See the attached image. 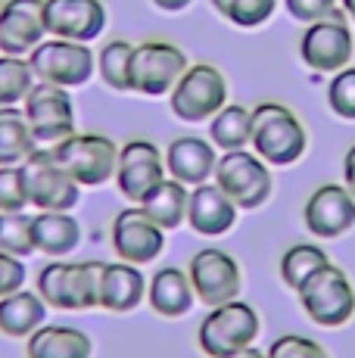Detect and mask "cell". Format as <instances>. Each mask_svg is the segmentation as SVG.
<instances>
[{
	"instance_id": "6da1fadb",
	"label": "cell",
	"mask_w": 355,
	"mask_h": 358,
	"mask_svg": "<svg viewBox=\"0 0 355 358\" xmlns=\"http://www.w3.org/2000/svg\"><path fill=\"white\" fill-rule=\"evenodd\" d=\"M249 150L259 159L268 162L271 169H287V165L299 162L305 156L309 131L287 103L262 100L259 106H252Z\"/></svg>"
},
{
	"instance_id": "7a4b0ae2",
	"label": "cell",
	"mask_w": 355,
	"mask_h": 358,
	"mask_svg": "<svg viewBox=\"0 0 355 358\" xmlns=\"http://www.w3.org/2000/svg\"><path fill=\"white\" fill-rule=\"evenodd\" d=\"M106 262H63L53 259L38 271V293L59 312H87L100 308Z\"/></svg>"
},
{
	"instance_id": "3957f363",
	"label": "cell",
	"mask_w": 355,
	"mask_h": 358,
	"mask_svg": "<svg viewBox=\"0 0 355 358\" xmlns=\"http://www.w3.org/2000/svg\"><path fill=\"white\" fill-rule=\"evenodd\" d=\"M262 334V318L243 299H231L212 306L196 327V346L206 358H228L252 346Z\"/></svg>"
},
{
	"instance_id": "277c9868",
	"label": "cell",
	"mask_w": 355,
	"mask_h": 358,
	"mask_svg": "<svg viewBox=\"0 0 355 358\" xmlns=\"http://www.w3.org/2000/svg\"><path fill=\"white\" fill-rule=\"evenodd\" d=\"M296 299L309 321L318 327H346L355 318V287L340 265L327 262L296 290Z\"/></svg>"
},
{
	"instance_id": "5b68a950",
	"label": "cell",
	"mask_w": 355,
	"mask_h": 358,
	"mask_svg": "<svg viewBox=\"0 0 355 358\" xmlns=\"http://www.w3.org/2000/svg\"><path fill=\"white\" fill-rule=\"evenodd\" d=\"M228 103V78L212 63H190L168 94L172 115L187 125L209 122Z\"/></svg>"
},
{
	"instance_id": "8992f818",
	"label": "cell",
	"mask_w": 355,
	"mask_h": 358,
	"mask_svg": "<svg viewBox=\"0 0 355 358\" xmlns=\"http://www.w3.org/2000/svg\"><path fill=\"white\" fill-rule=\"evenodd\" d=\"M53 156L81 187H103L115 178L119 143L97 131H75L72 137L53 147Z\"/></svg>"
},
{
	"instance_id": "52a82bcc",
	"label": "cell",
	"mask_w": 355,
	"mask_h": 358,
	"mask_svg": "<svg viewBox=\"0 0 355 358\" xmlns=\"http://www.w3.org/2000/svg\"><path fill=\"white\" fill-rule=\"evenodd\" d=\"M29 66L38 81L57 87H85L97 72V53L91 44H78V41L63 38H44L35 50L29 53Z\"/></svg>"
},
{
	"instance_id": "ba28073f",
	"label": "cell",
	"mask_w": 355,
	"mask_h": 358,
	"mask_svg": "<svg viewBox=\"0 0 355 358\" xmlns=\"http://www.w3.org/2000/svg\"><path fill=\"white\" fill-rule=\"evenodd\" d=\"M212 181L237 203L240 212L262 209L271 199L275 190V178H271V165L259 159L252 150H231V153L218 156Z\"/></svg>"
},
{
	"instance_id": "9c48e42d",
	"label": "cell",
	"mask_w": 355,
	"mask_h": 358,
	"mask_svg": "<svg viewBox=\"0 0 355 358\" xmlns=\"http://www.w3.org/2000/svg\"><path fill=\"white\" fill-rule=\"evenodd\" d=\"M352 57L355 38L343 10L305 25L303 34H299V59L305 63V69H312L318 75H333L340 69L352 66Z\"/></svg>"
},
{
	"instance_id": "30bf717a",
	"label": "cell",
	"mask_w": 355,
	"mask_h": 358,
	"mask_svg": "<svg viewBox=\"0 0 355 358\" xmlns=\"http://www.w3.org/2000/svg\"><path fill=\"white\" fill-rule=\"evenodd\" d=\"M190 59L172 41H143L134 44L131 57V94L140 97H168L187 72Z\"/></svg>"
},
{
	"instance_id": "8fae6325",
	"label": "cell",
	"mask_w": 355,
	"mask_h": 358,
	"mask_svg": "<svg viewBox=\"0 0 355 358\" xmlns=\"http://www.w3.org/2000/svg\"><path fill=\"white\" fill-rule=\"evenodd\" d=\"M25 181H29V196L38 212H72L81 203V184L59 165L53 156V147H38L29 159L22 162Z\"/></svg>"
},
{
	"instance_id": "7c38bea8",
	"label": "cell",
	"mask_w": 355,
	"mask_h": 358,
	"mask_svg": "<svg viewBox=\"0 0 355 358\" xmlns=\"http://www.w3.org/2000/svg\"><path fill=\"white\" fill-rule=\"evenodd\" d=\"M168 178L166 153L147 137H131L119 147V165H115V187L128 203L140 206Z\"/></svg>"
},
{
	"instance_id": "4fadbf2b",
	"label": "cell",
	"mask_w": 355,
	"mask_h": 358,
	"mask_svg": "<svg viewBox=\"0 0 355 358\" xmlns=\"http://www.w3.org/2000/svg\"><path fill=\"white\" fill-rule=\"evenodd\" d=\"M25 119H29L31 131H35L38 147H57L66 137L75 134V100L69 87L44 85L38 81L31 94L22 103Z\"/></svg>"
},
{
	"instance_id": "5bb4252c",
	"label": "cell",
	"mask_w": 355,
	"mask_h": 358,
	"mask_svg": "<svg viewBox=\"0 0 355 358\" xmlns=\"http://www.w3.org/2000/svg\"><path fill=\"white\" fill-rule=\"evenodd\" d=\"M187 274L194 293L203 306H222V302L240 299L243 290V271L240 262L231 252L218 250V246H206V250H196L187 262Z\"/></svg>"
},
{
	"instance_id": "9a60e30c",
	"label": "cell",
	"mask_w": 355,
	"mask_h": 358,
	"mask_svg": "<svg viewBox=\"0 0 355 358\" xmlns=\"http://www.w3.org/2000/svg\"><path fill=\"white\" fill-rule=\"evenodd\" d=\"M166 234L140 206H128L113 218L109 228V243H113L115 256L131 265H150L162 256L166 250Z\"/></svg>"
},
{
	"instance_id": "2e32d148",
	"label": "cell",
	"mask_w": 355,
	"mask_h": 358,
	"mask_svg": "<svg viewBox=\"0 0 355 358\" xmlns=\"http://www.w3.org/2000/svg\"><path fill=\"white\" fill-rule=\"evenodd\" d=\"M303 224L312 237L337 240L355 228V196L346 184H321L303 206Z\"/></svg>"
},
{
	"instance_id": "e0dca14e",
	"label": "cell",
	"mask_w": 355,
	"mask_h": 358,
	"mask_svg": "<svg viewBox=\"0 0 355 358\" xmlns=\"http://www.w3.org/2000/svg\"><path fill=\"white\" fill-rule=\"evenodd\" d=\"M47 38L94 44L106 31L109 13L103 0H44Z\"/></svg>"
},
{
	"instance_id": "ac0fdd59",
	"label": "cell",
	"mask_w": 355,
	"mask_h": 358,
	"mask_svg": "<svg viewBox=\"0 0 355 358\" xmlns=\"http://www.w3.org/2000/svg\"><path fill=\"white\" fill-rule=\"evenodd\" d=\"M44 38V0H3L0 3V53L29 57Z\"/></svg>"
},
{
	"instance_id": "d6986e66",
	"label": "cell",
	"mask_w": 355,
	"mask_h": 358,
	"mask_svg": "<svg viewBox=\"0 0 355 358\" xmlns=\"http://www.w3.org/2000/svg\"><path fill=\"white\" fill-rule=\"evenodd\" d=\"M237 215H240L237 203L215 181L190 187L187 224L194 234H200V237H224L237 224Z\"/></svg>"
},
{
	"instance_id": "ffe728a7",
	"label": "cell",
	"mask_w": 355,
	"mask_h": 358,
	"mask_svg": "<svg viewBox=\"0 0 355 358\" xmlns=\"http://www.w3.org/2000/svg\"><path fill=\"white\" fill-rule=\"evenodd\" d=\"M218 165V150L212 141L196 134H181L166 147V171L168 178L196 187V184L212 181Z\"/></svg>"
},
{
	"instance_id": "44dd1931",
	"label": "cell",
	"mask_w": 355,
	"mask_h": 358,
	"mask_svg": "<svg viewBox=\"0 0 355 358\" xmlns=\"http://www.w3.org/2000/svg\"><path fill=\"white\" fill-rule=\"evenodd\" d=\"M147 299V278L140 265L131 262H106L103 287H100V308L113 315H128L143 306Z\"/></svg>"
},
{
	"instance_id": "7402d4cb",
	"label": "cell",
	"mask_w": 355,
	"mask_h": 358,
	"mask_svg": "<svg viewBox=\"0 0 355 358\" xmlns=\"http://www.w3.org/2000/svg\"><path fill=\"white\" fill-rule=\"evenodd\" d=\"M147 302L159 318H184L196 302L187 268H159L147 284Z\"/></svg>"
},
{
	"instance_id": "603a6c76",
	"label": "cell",
	"mask_w": 355,
	"mask_h": 358,
	"mask_svg": "<svg viewBox=\"0 0 355 358\" xmlns=\"http://www.w3.org/2000/svg\"><path fill=\"white\" fill-rule=\"evenodd\" d=\"M31 237H35V250L47 259H66L81 246L85 231L72 212H38L31 215Z\"/></svg>"
},
{
	"instance_id": "cb8c5ba5",
	"label": "cell",
	"mask_w": 355,
	"mask_h": 358,
	"mask_svg": "<svg viewBox=\"0 0 355 358\" xmlns=\"http://www.w3.org/2000/svg\"><path fill=\"white\" fill-rule=\"evenodd\" d=\"M25 358H94V340L81 327L44 324L25 340Z\"/></svg>"
},
{
	"instance_id": "d4e9b609",
	"label": "cell",
	"mask_w": 355,
	"mask_h": 358,
	"mask_svg": "<svg viewBox=\"0 0 355 358\" xmlns=\"http://www.w3.org/2000/svg\"><path fill=\"white\" fill-rule=\"evenodd\" d=\"M47 302L38 290H16L0 299V334L13 336V340H29L35 330L47 324Z\"/></svg>"
},
{
	"instance_id": "484cf974",
	"label": "cell",
	"mask_w": 355,
	"mask_h": 358,
	"mask_svg": "<svg viewBox=\"0 0 355 358\" xmlns=\"http://www.w3.org/2000/svg\"><path fill=\"white\" fill-rule=\"evenodd\" d=\"M187 203H190V187L175 178H166L159 187L153 190L140 203V209L159 224L162 231H178L181 224H187Z\"/></svg>"
},
{
	"instance_id": "4316f807",
	"label": "cell",
	"mask_w": 355,
	"mask_h": 358,
	"mask_svg": "<svg viewBox=\"0 0 355 358\" xmlns=\"http://www.w3.org/2000/svg\"><path fill=\"white\" fill-rule=\"evenodd\" d=\"M38 150L35 131L22 106L0 109V165H22Z\"/></svg>"
},
{
	"instance_id": "83f0119b",
	"label": "cell",
	"mask_w": 355,
	"mask_h": 358,
	"mask_svg": "<svg viewBox=\"0 0 355 358\" xmlns=\"http://www.w3.org/2000/svg\"><path fill=\"white\" fill-rule=\"evenodd\" d=\"M249 137H252V109L240 106V103H224L209 119V141L215 143L218 153L247 150Z\"/></svg>"
},
{
	"instance_id": "f1b7e54d",
	"label": "cell",
	"mask_w": 355,
	"mask_h": 358,
	"mask_svg": "<svg viewBox=\"0 0 355 358\" xmlns=\"http://www.w3.org/2000/svg\"><path fill=\"white\" fill-rule=\"evenodd\" d=\"M131 57H134V41L115 38L100 47L97 53V75L100 81L115 94H131Z\"/></svg>"
},
{
	"instance_id": "f546056e",
	"label": "cell",
	"mask_w": 355,
	"mask_h": 358,
	"mask_svg": "<svg viewBox=\"0 0 355 358\" xmlns=\"http://www.w3.org/2000/svg\"><path fill=\"white\" fill-rule=\"evenodd\" d=\"M327 262H331V256H327L318 243H293L290 250H284L281 262H277V271H281L284 284L296 293L299 287H303V280H309Z\"/></svg>"
},
{
	"instance_id": "4dcf8cb0",
	"label": "cell",
	"mask_w": 355,
	"mask_h": 358,
	"mask_svg": "<svg viewBox=\"0 0 355 358\" xmlns=\"http://www.w3.org/2000/svg\"><path fill=\"white\" fill-rule=\"evenodd\" d=\"M35 85L38 78L29 66V57H6V53H0V109L22 106Z\"/></svg>"
},
{
	"instance_id": "1f68e13d",
	"label": "cell",
	"mask_w": 355,
	"mask_h": 358,
	"mask_svg": "<svg viewBox=\"0 0 355 358\" xmlns=\"http://www.w3.org/2000/svg\"><path fill=\"white\" fill-rule=\"evenodd\" d=\"M0 250L19 259H29L35 250L31 237V215L25 212H0Z\"/></svg>"
},
{
	"instance_id": "d6a6232c",
	"label": "cell",
	"mask_w": 355,
	"mask_h": 358,
	"mask_svg": "<svg viewBox=\"0 0 355 358\" xmlns=\"http://www.w3.org/2000/svg\"><path fill=\"white\" fill-rule=\"evenodd\" d=\"M327 109L337 119L355 122V66H346L327 81Z\"/></svg>"
},
{
	"instance_id": "836d02e7",
	"label": "cell",
	"mask_w": 355,
	"mask_h": 358,
	"mask_svg": "<svg viewBox=\"0 0 355 358\" xmlns=\"http://www.w3.org/2000/svg\"><path fill=\"white\" fill-rule=\"evenodd\" d=\"M31 206L22 165H0V212H25Z\"/></svg>"
},
{
	"instance_id": "e575fe53",
	"label": "cell",
	"mask_w": 355,
	"mask_h": 358,
	"mask_svg": "<svg viewBox=\"0 0 355 358\" xmlns=\"http://www.w3.org/2000/svg\"><path fill=\"white\" fill-rule=\"evenodd\" d=\"M277 6H281V0H231L224 19H228L231 25H237V29H247V31L262 29L265 22L275 19Z\"/></svg>"
},
{
	"instance_id": "d590c367",
	"label": "cell",
	"mask_w": 355,
	"mask_h": 358,
	"mask_svg": "<svg viewBox=\"0 0 355 358\" xmlns=\"http://www.w3.org/2000/svg\"><path fill=\"white\" fill-rule=\"evenodd\" d=\"M268 358H331L318 340L303 334H284L268 346Z\"/></svg>"
},
{
	"instance_id": "8d00e7d4",
	"label": "cell",
	"mask_w": 355,
	"mask_h": 358,
	"mask_svg": "<svg viewBox=\"0 0 355 358\" xmlns=\"http://www.w3.org/2000/svg\"><path fill=\"white\" fill-rule=\"evenodd\" d=\"M284 10L290 13V19L303 25H312L318 19H327L331 13L340 10V0H284Z\"/></svg>"
},
{
	"instance_id": "74e56055",
	"label": "cell",
	"mask_w": 355,
	"mask_h": 358,
	"mask_svg": "<svg viewBox=\"0 0 355 358\" xmlns=\"http://www.w3.org/2000/svg\"><path fill=\"white\" fill-rule=\"evenodd\" d=\"M25 278H29V271H25V259L0 250V299L10 296V293H16V290H22Z\"/></svg>"
},
{
	"instance_id": "f35d334b",
	"label": "cell",
	"mask_w": 355,
	"mask_h": 358,
	"mask_svg": "<svg viewBox=\"0 0 355 358\" xmlns=\"http://www.w3.org/2000/svg\"><path fill=\"white\" fill-rule=\"evenodd\" d=\"M343 184H346V190L355 196V143L346 150V156H343Z\"/></svg>"
},
{
	"instance_id": "ab89813d",
	"label": "cell",
	"mask_w": 355,
	"mask_h": 358,
	"mask_svg": "<svg viewBox=\"0 0 355 358\" xmlns=\"http://www.w3.org/2000/svg\"><path fill=\"white\" fill-rule=\"evenodd\" d=\"M150 3H153L156 10H162V13H184V10L194 6V0H150Z\"/></svg>"
},
{
	"instance_id": "60d3db41",
	"label": "cell",
	"mask_w": 355,
	"mask_h": 358,
	"mask_svg": "<svg viewBox=\"0 0 355 358\" xmlns=\"http://www.w3.org/2000/svg\"><path fill=\"white\" fill-rule=\"evenodd\" d=\"M228 358H268V352H262V349H256V346H247V349H240V352H234Z\"/></svg>"
},
{
	"instance_id": "b9f144b4",
	"label": "cell",
	"mask_w": 355,
	"mask_h": 358,
	"mask_svg": "<svg viewBox=\"0 0 355 358\" xmlns=\"http://www.w3.org/2000/svg\"><path fill=\"white\" fill-rule=\"evenodd\" d=\"M340 10L346 13V19L355 25V0H340Z\"/></svg>"
},
{
	"instance_id": "7bdbcfd3",
	"label": "cell",
	"mask_w": 355,
	"mask_h": 358,
	"mask_svg": "<svg viewBox=\"0 0 355 358\" xmlns=\"http://www.w3.org/2000/svg\"><path fill=\"white\" fill-rule=\"evenodd\" d=\"M209 3H212V10L218 13V16L224 19V13H228V6H231V0H209Z\"/></svg>"
}]
</instances>
